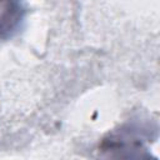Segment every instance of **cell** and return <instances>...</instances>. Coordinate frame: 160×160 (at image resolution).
<instances>
[{
    "mask_svg": "<svg viewBox=\"0 0 160 160\" xmlns=\"http://www.w3.org/2000/svg\"><path fill=\"white\" fill-rule=\"evenodd\" d=\"M24 0H0V41L14 36L24 21Z\"/></svg>",
    "mask_w": 160,
    "mask_h": 160,
    "instance_id": "1",
    "label": "cell"
}]
</instances>
